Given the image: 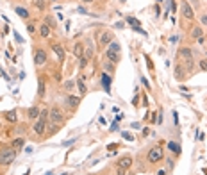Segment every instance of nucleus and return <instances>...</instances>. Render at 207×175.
<instances>
[{
	"instance_id": "18",
	"label": "nucleus",
	"mask_w": 207,
	"mask_h": 175,
	"mask_svg": "<svg viewBox=\"0 0 207 175\" xmlns=\"http://www.w3.org/2000/svg\"><path fill=\"white\" fill-rule=\"evenodd\" d=\"M39 113H41V111L38 109V107H30V109L27 111V116L30 118V120H34V118L39 116Z\"/></svg>"
},
{
	"instance_id": "25",
	"label": "nucleus",
	"mask_w": 207,
	"mask_h": 175,
	"mask_svg": "<svg viewBox=\"0 0 207 175\" xmlns=\"http://www.w3.org/2000/svg\"><path fill=\"white\" fill-rule=\"evenodd\" d=\"M23 143H25V141H23V138H18V139H14L11 145H13V148H21V146H23Z\"/></svg>"
},
{
	"instance_id": "1",
	"label": "nucleus",
	"mask_w": 207,
	"mask_h": 175,
	"mask_svg": "<svg viewBox=\"0 0 207 175\" xmlns=\"http://www.w3.org/2000/svg\"><path fill=\"white\" fill-rule=\"evenodd\" d=\"M14 159H16V148H13V146H4V148L0 150V164H2V166L11 164Z\"/></svg>"
},
{
	"instance_id": "23",
	"label": "nucleus",
	"mask_w": 207,
	"mask_h": 175,
	"mask_svg": "<svg viewBox=\"0 0 207 175\" xmlns=\"http://www.w3.org/2000/svg\"><path fill=\"white\" fill-rule=\"evenodd\" d=\"M79 102H80V98H79V96H68V104H70V107H77Z\"/></svg>"
},
{
	"instance_id": "34",
	"label": "nucleus",
	"mask_w": 207,
	"mask_h": 175,
	"mask_svg": "<svg viewBox=\"0 0 207 175\" xmlns=\"http://www.w3.org/2000/svg\"><path fill=\"white\" fill-rule=\"evenodd\" d=\"M200 68H202V70H207V61L202 59V61H200Z\"/></svg>"
},
{
	"instance_id": "4",
	"label": "nucleus",
	"mask_w": 207,
	"mask_h": 175,
	"mask_svg": "<svg viewBox=\"0 0 207 175\" xmlns=\"http://www.w3.org/2000/svg\"><path fill=\"white\" fill-rule=\"evenodd\" d=\"M182 2V16H184L186 20H193L195 18V11H193V7L189 6V2H186V0H180Z\"/></svg>"
},
{
	"instance_id": "19",
	"label": "nucleus",
	"mask_w": 207,
	"mask_h": 175,
	"mask_svg": "<svg viewBox=\"0 0 207 175\" xmlns=\"http://www.w3.org/2000/svg\"><path fill=\"white\" fill-rule=\"evenodd\" d=\"M107 50H113V52H118V54H120V50H121V47H120V43H118V41H111V43H109V48H107Z\"/></svg>"
},
{
	"instance_id": "17",
	"label": "nucleus",
	"mask_w": 207,
	"mask_h": 175,
	"mask_svg": "<svg viewBox=\"0 0 207 175\" xmlns=\"http://www.w3.org/2000/svg\"><path fill=\"white\" fill-rule=\"evenodd\" d=\"M39 36L41 38H48L50 36V27L47 25V23H43L41 27H39Z\"/></svg>"
},
{
	"instance_id": "30",
	"label": "nucleus",
	"mask_w": 207,
	"mask_h": 175,
	"mask_svg": "<svg viewBox=\"0 0 207 175\" xmlns=\"http://www.w3.org/2000/svg\"><path fill=\"white\" fill-rule=\"evenodd\" d=\"M73 86H75V82H66V84H64V89H66V91H71V89H73Z\"/></svg>"
},
{
	"instance_id": "31",
	"label": "nucleus",
	"mask_w": 207,
	"mask_h": 175,
	"mask_svg": "<svg viewBox=\"0 0 207 175\" xmlns=\"http://www.w3.org/2000/svg\"><path fill=\"white\" fill-rule=\"evenodd\" d=\"M34 6L38 9H45V4H43V0H34Z\"/></svg>"
},
{
	"instance_id": "10",
	"label": "nucleus",
	"mask_w": 207,
	"mask_h": 175,
	"mask_svg": "<svg viewBox=\"0 0 207 175\" xmlns=\"http://www.w3.org/2000/svg\"><path fill=\"white\" fill-rule=\"evenodd\" d=\"M89 57H91V52L88 50L84 56L80 57V61H79V68H80V70H84L86 66H88V63H89Z\"/></svg>"
},
{
	"instance_id": "37",
	"label": "nucleus",
	"mask_w": 207,
	"mask_h": 175,
	"mask_svg": "<svg viewBox=\"0 0 207 175\" xmlns=\"http://www.w3.org/2000/svg\"><path fill=\"white\" fill-rule=\"evenodd\" d=\"M116 175H127V173H125L123 168H118V170H116Z\"/></svg>"
},
{
	"instance_id": "8",
	"label": "nucleus",
	"mask_w": 207,
	"mask_h": 175,
	"mask_svg": "<svg viewBox=\"0 0 207 175\" xmlns=\"http://www.w3.org/2000/svg\"><path fill=\"white\" fill-rule=\"evenodd\" d=\"M130 166H132V157L125 155V157L118 159V168H123V170H127V168H130Z\"/></svg>"
},
{
	"instance_id": "35",
	"label": "nucleus",
	"mask_w": 207,
	"mask_h": 175,
	"mask_svg": "<svg viewBox=\"0 0 207 175\" xmlns=\"http://www.w3.org/2000/svg\"><path fill=\"white\" fill-rule=\"evenodd\" d=\"M171 11H173V13L177 11V0H171Z\"/></svg>"
},
{
	"instance_id": "9",
	"label": "nucleus",
	"mask_w": 207,
	"mask_h": 175,
	"mask_svg": "<svg viewBox=\"0 0 207 175\" xmlns=\"http://www.w3.org/2000/svg\"><path fill=\"white\" fill-rule=\"evenodd\" d=\"M113 39H114L113 32H111V30H107V32H104V34L100 36V45H109Z\"/></svg>"
},
{
	"instance_id": "41",
	"label": "nucleus",
	"mask_w": 207,
	"mask_h": 175,
	"mask_svg": "<svg viewBox=\"0 0 207 175\" xmlns=\"http://www.w3.org/2000/svg\"><path fill=\"white\" fill-rule=\"evenodd\" d=\"M150 134V129H143V136H148Z\"/></svg>"
},
{
	"instance_id": "28",
	"label": "nucleus",
	"mask_w": 207,
	"mask_h": 175,
	"mask_svg": "<svg viewBox=\"0 0 207 175\" xmlns=\"http://www.w3.org/2000/svg\"><path fill=\"white\" fill-rule=\"evenodd\" d=\"M127 23H130V25H134V27H139V22H137L136 18H130V16L127 18Z\"/></svg>"
},
{
	"instance_id": "27",
	"label": "nucleus",
	"mask_w": 207,
	"mask_h": 175,
	"mask_svg": "<svg viewBox=\"0 0 207 175\" xmlns=\"http://www.w3.org/2000/svg\"><path fill=\"white\" fill-rule=\"evenodd\" d=\"M38 95H39V96L45 95V82H43V80H39V89H38Z\"/></svg>"
},
{
	"instance_id": "11",
	"label": "nucleus",
	"mask_w": 207,
	"mask_h": 175,
	"mask_svg": "<svg viewBox=\"0 0 207 175\" xmlns=\"http://www.w3.org/2000/svg\"><path fill=\"white\" fill-rule=\"evenodd\" d=\"M106 57L109 59L113 65H116V63L120 61V54H118V52H113V50H107L106 52Z\"/></svg>"
},
{
	"instance_id": "36",
	"label": "nucleus",
	"mask_w": 207,
	"mask_h": 175,
	"mask_svg": "<svg viewBox=\"0 0 207 175\" xmlns=\"http://www.w3.org/2000/svg\"><path fill=\"white\" fill-rule=\"evenodd\" d=\"M123 138H125V139H128V141H132V139H134L132 136H130V134H128V132H123Z\"/></svg>"
},
{
	"instance_id": "38",
	"label": "nucleus",
	"mask_w": 207,
	"mask_h": 175,
	"mask_svg": "<svg viewBox=\"0 0 207 175\" xmlns=\"http://www.w3.org/2000/svg\"><path fill=\"white\" fill-rule=\"evenodd\" d=\"M14 38H16V41H18V43H23V38H20L18 34H14Z\"/></svg>"
},
{
	"instance_id": "32",
	"label": "nucleus",
	"mask_w": 207,
	"mask_h": 175,
	"mask_svg": "<svg viewBox=\"0 0 207 175\" xmlns=\"http://www.w3.org/2000/svg\"><path fill=\"white\" fill-rule=\"evenodd\" d=\"M27 30H29V34H34V32H36V27H34V25H27Z\"/></svg>"
},
{
	"instance_id": "5",
	"label": "nucleus",
	"mask_w": 207,
	"mask_h": 175,
	"mask_svg": "<svg viewBox=\"0 0 207 175\" xmlns=\"http://www.w3.org/2000/svg\"><path fill=\"white\" fill-rule=\"evenodd\" d=\"M47 59H48V56H47V52L43 50V48H38V50H36V54H34V63H36V66L45 65V63H47Z\"/></svg>"
},
{
	"instance_id": "29",
	"label": "nucleus",
	"mask_w": 207,
	"mask_h": 175,
	"mask_svg": "<svg viewBox=\"0 0 207 175\" xmlns=\"http://www.w3.org/2000/svg\"><path fill=\"white\" fill-rule=\"evenodd\" d=\"M45 23H47V25H48L50 29H52V27H56V23H54V20H52V18H50V16H47V20H45Z\"/></svg>"
},
{
	"instance_id": "43",
	"label": "nucleus",
	"mask_w": 207,
	"mask_h": 175,
	"mask_svg": "<svg viewBox=\"0 0 207 175\" xmlns=\"http://www.w3.org/2000/svg\"><path fill=\"white\" fill-rule=\"evenodd\" d=\"M80 2H82V4H91L93 0H80Z\"/></svg>"
},
{
	"instance_id": "26",
	"label": "nucleus",
	"mask_w": 207,
	"mask_h": 175,
	"mask_svg": "<svg viewBox=\"0 0 207 175\" xmlns=\"http://www.w3.org/2000/svg\"><path fill=\"white\" fill-rule=\"evenodd\" d=\"M48 116H50V111H41V113H39V120H43V122H47Z\"/></svg>"
},
{
	"instance_id": "16",
	"label": "nucleus",
	"mask_w": 207,
	"mask_h": 175,
	"mask_svg": "<svg viewBox=\"0 0 207 175\" xmlns=\"http://www.w3.org/2000/svg\"><path fill=\"white\" fill-rule=\"evenodd\" d=\"M102 84H104V88H106V91L107 93H109V91H111V77H109V75H107V73H102Z\"/></svg>"
},
{
	"instance_id": "6",
	"label": "nucleus",
	"mask_w": 207,
	"mask_h": 175,
	"mask_svg": "<svg viewBox=\"0 0 207 175\" xmlns=\"http://www.w3.org/2000/svg\"><path fill=\"white\" fill-rule=\"evenodd\" d=\"M50 120L57 125L63 123V113L59 111V107H52V109H50Z\"/></svg>"
},
{
	"instance_id": "44",
	"label": "nucleus",
	"mask_w": 207,
	"mask_h": 175,
	"mask_svg": "<svg viewBox=\"0 0 207 175\" xmlns=\"http://www.w3.org/2000/svg\"><path fill=\"white\" fill-rule=\"evenodd\" d=\"M121 2H127V0H121Z\"/></svg>"
},
{
	"instance_id": "14",
	"label": "nucleus",
	"mask_w": 207,
	"mask_h": 175,
	"mask_svg": "<svg viewBox=\"0 0 207 175\" xmlns=\"http://www.w3.org/2000/svg\"><path fill=\"white\" fill-rule=\"evenodd\" d=\"M4 116H6V120L9 122V123H14V122H18V113H16L14 109H13V111H7Z\"/></svg>"
},
{
	"instance_id": "21",
	"label": "nucleus",
	"mask_w": 207,
	"mask_h": 175,
	"mask_svg": "<svg viewBox=\"0 0 207 175\" xmlns=\"http://www.w3.org/2000/svg\"><path fill=\"white\" fill-rule=\"evenodd\" d=\"M168 148H170L171 152L180 154V146H178V143H177V141H170V143H168Z\"/></svg>"
},
{
	"instance_id": "24",
	"label": "nucleus",
	"mask_w": 207,
	"mask_h": 175,
	"mask_svg": "<svg viewBox=\"0 0 207 175\" xmlns=\"http://www.w3.org/2000/svg\"><path fill=\"white\" fill-rule=\"evenodd\" d=\"M182 72H184V70H182V66H180V65H177V68H175V77H177L178 80H182V79H184V73H182Z\"/></svg>"
},
{
	"instance_id": "33",
	"label": "nucleus",
	"mask_w": 207,
	"mask_h": 175,
	"mask_svg": "<svg viewBox=\"0 0 207 175\" xmlns=\"http://www.w3.org/2000/svg\"><path fill=\"white\" fill-rule=\"evenodd\" d=\"M200 22H202V25H205V27H207V15H202Z\"/></svg>"
},
{
	"instance_id": "15",
	"label": "nucleus",
	"mask_w": 207,
	"mask_h": 175,
	"mask_svg": "<svg viewBox=\"0 0 207 175\" xmlns=\"http://www.w3.org/2000/svg\"><path fill=\"white\" fill-rule=\"evenodd\" d=\"M191 36L195 38V39L204 38V29H202V27H193V29H191Z\"/></svg>"
},
{
	"instance_id": "39",
	"label": "nucleus",
	"mask_w": 207,
	"mask_h": 175,
	"mask_svg": "<svg viewBox=\"0 0 207 175\" xmlns=\"http://www.w3.org/2000/svg\"><path fill=\"white\" fill-rule=\"evenodd\" d=\"M191 4H193V7H198V6H200L198 0H191Z\"/></svg>"
},
{
	"instance_id": "40",
	"label": "nucleus",
	"mask_w": 207,
	"mask_h": 175,
	"mask_svg": "<svg viewBox=\"0 0 207 175\" xmlns=\"http://www.w3.org/2000/svg\"><path fill=\"white\" fill-rule=\"evenodd\" d=\"M168 161V168H173V159H166Z\"/></svg>"
},
{
	"instance_id": "3",
	"label": "nucleus",
	"mask_w": 207,
	"mask_h": 175,
	"mask_svg": "<svg viewBox=\"0 0 207 175\" xmlns=\"http://www.w3.org/2000/svg\"><path fill=\"white\" fill-rule=\"evenodd\" d=\"M178 59L184 63V65H187L189 68H191L193 65V52L187 48V47H182L180 50H178Z\"/></svg>"
},
{
	"instance_id": "20",
	"label": "nucleus",
	"mask_w": 207,
	"mask_h": 175,
	"mask_svg": "<svg viewBox=\"0 0 207 175\" xmlns=\"http://www.w3.org/2000/svg\"><path fill=\"white\" fill-rule=\"evenodd\" d=\"M14 11H16V13H18V15H20L23 20H27V18H29V11H27V9H23V7H14Z\"/></svg>"
},
{
	"instance_id": "42",
	"label": "nucleus",
	"mask_w": 207,
	"mask_h": 175,
	"mask_svg": "<svg viewBox=\"0 0 207 175\" xmlns=\"http://www.w3.org/2000/svg\"><path fill=\"white\" fill-rule=\"evenodd\" d=\"M157 175H166V172H164V170H159V172H157Z\"/></svg>"
},
{
	"instance_id": "12",
	"label": "nucleus",
	"mask_w": 207,
	"mask_h": 175,
	"mask_svg": "<svg viewBox=\"0 0 207 175\" xmlns=\"http://www.w3.org/2000/svg\"><path fill=\"white\" fill-rule=\"evenodd\" d=\"M82 52H84V45H82V43H75V45H73V56H75L77 59H80L82 56H84Z\"/></svg>"
},
{
	"instance_id": "2",
	"label": "nucleus",
	"mask_w": 207,
	"mask_h": 175,
	"mask_svg": "<svg viewBox=\"0 0 207 175\" xmlns=\"http://www.w3.org/2000/svg\"><path fill=\"white\" fill-rule=\"evenodd\" d=\"M146 159H148L150 164H157L159 161H163L164 159L163 148H161V146H154V148H150L148 154H146Z\"/></svg>"
},
{
	"instance_id": "7",
	"label": "nucleus",
	"mask_w": 207,
	"mask_h": 175,
	"mask_svg": "<svg viewBox=\"0 0 207 175\" xmlns=\"http://www.w3.org/2000/svg\"><path fill=\"white\" fill-rule=\"evenodd\" d=\"M45 129H47V122H43V120H38L34 123V127H32V131H34L38 136H41L43 132H45Z\"/></svg>"
},
{
	"instance_id": "13",
	"label": "nucleus",
	"mask_w": 207,
	"mask_h": 175,
	"mask_svg": "<svg viewBox=\"0 0 207 175\" xmlns=\"http://www.w3.org/2000/svg\"><path fill=\"white\" fill-rule=\"evenodd\" d=\"M50 47H52V50L57 54V57L63 61V59H64V48H63V47H59V43H52Z\"/></svg>"
},
{
	"instance_id": "45",
	"label": "nucleus",
	"mask_w": 207,
	"mask_h": 175,
	"mask_svg": "<svg viewBox=\"0 0 207 175\" xmlns=\"http://www.w3.org/2000/svg\"><path fill=\"white\" fill-rule=\"evenodd\" d=\"M89 175H95V173H89Z\"/></svg>"
},
{
	"instance_id": "22",
	"label": "nucleus",
	"mask_w": 207,
	"mask_h": 175,
	"mask_svg": "<svg viewBox=\"0 0 207 175\" xmlns=\"http://www.w3.org/2000/svg\"><path fill=\"white\" fill-rule=\"evenodd\" d=\"M77 86H79V91H80V95H86V84H84V79H82V77L77 80Z\"/></svg>"
}]
</instances>
